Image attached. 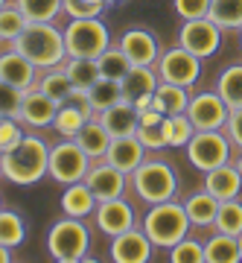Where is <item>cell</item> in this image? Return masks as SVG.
<instances>
[{
    "label": "cell",
    "mask_w": 242,
    "mask_h": 263,
    "mask_svg": "<svg viewBox=\"0 0 242 263\" xmlns=\"http://www.w3.org/2000/svg\"><path fill=\"white\" fill-rule=\"evenodd\" d=\"M184 149H187L190 164L196 170H201V173H207V170H216L231 161L233 143L225 135V129H207V132H196Z\"/></svg>",
    "instance_id": "cell-7"
},
{
    "label": "cell",
    "mask_w": 242,
    "mask_h": 263,
    "mask_svg": "<svg viewBox=\"0 0 242 263\" xmlns=\"http://www.w3.org/2000/svg\"><path fill=\"white\" fill-rule=\"evenodd\" d=\"M117 44H120L123 53L129 56L131 65H155V62L160 59V53H164V50H160L158 35H155L152 29H146V27L126 29Z\"/></svg>",
    "instance_id": "cell-17"
},
{
    "label": "cell",
    "mask_w": 242,
    "mask_h": 263,
    "mask_svg": "<svg viewBox=\"0 0 242 263\" xmlns=\"http://www.w3.org/2000/svg\"><path fill=\"white\" fill-rule=\"evenodd\" d=\"M96 65H99V73H103L105 79H117V82L131 70V62H129V56L123 53L120 44H111L103 56L96 59Z\"/></svg>",
    "instance_id": "cell-35"
},
{
    "label": "cell",
    "mask_w": 242,
    "mask_h": 263,
    "mask_svg": "<svg viewBox=\"0 0 242 263\" xmlns=\"http://www.w3.org/2000/svg\"><path fill=\"white\" fill-rule=\"evenodd\" d=\"M187 117L193 120L196 132L225 129V123L231 117V108H228V103L219 97V91H198V94L190 97Z\"/></svg>",
    "instance_id": "cell-11"
},
{
    "label": "cell",
    "mask_w": 242,
    "mask_h": 263,
    "mask_svg": "<svg viewBox=\"0 0 242 263\" xmlns=\"http://www.w3.org/2000/svg\"><path fill=\"white\" fill-rule=\"evenodd\" d=\"M35 88H41L47 97H53L56 103H65L67 94L73 91V82H70V76L65 73V67H50V70H44V73L38 76Z\"/></svg>",
    "instance_id": "cell-29"
},
{
    "label": "cell",
    "mask_w": 242,
    "mask_h": 263,
    "mask_svg": "<svg viewBox=\"0 0 242 263\" xmlns=\"http://www.w3.org/2000/svg\"><path fill=\"white\" fill-rule=\"evenodd\" d=\"M152 252H155V246L146 237L143 226H134L123 234L111 237V249H108L114 263H149Z\"/></svg>",
    "instance_id": "cell-14"
},
{
    "label": "cell",
    "mask_w": 242,
    "mask_h": 263,
    "mask_svg": "<svg viewBox=\"0 0 242 263\" xmlns=\"http://www.w3.org/2000/svg\"><path fill=\"white\" fill-rule=\"evenodd\" d=\"M172 9L181 21H196L210 15V0H172Z\"/></svg>",
    "instance_id": "cell-44"
},
{
    "label": "cell",
    "mask_w": 242,
    "mask_h": 263,
    "mask_svg": "<svg viewBox=\"0 0 242 263\" xmlns=\"http://www.w3.org/2000/svg\"><path fill=\"white\" fill-rule=\"evenodd\" d=\"M3 179L18 187H32L50 176V143L38 135H24L18 146L0 155Z\"/></svg>",
    "instance_id": "cell-1"
},
{
    "label": "cell",
    "mask_w": 242,
    "mask_h": 263,
    "mask_svg": "<svg viewBox=\"0 0 242 263\" xmlns=\"http://www.w3.org/2000/svg\"><path fill=\"white\" fill-rule=\"evenodd\" d=\"M169 260L172 263H205V243L187 234L169 249Z\"/></svg>",
    "instance_id": "cell-39"
},
{
    "label": "cell",
    "mask_w": 242,
    "mask_h": 263,
    "mask_svg": "<svg viewBox=\"0 0 242 263\" xmlns=\"http://www.w3.org/2000/svg\"><path fill=\"white\" fill-rule=\"evenodd\" d=\"M27 21L44 24V21H56L65 12V0H12Z\"/></svg>",
    "instance_id": "cell-31"
},
{
    "label": "cell",
    "mask_w": 242,
    "mask_h": 263,
    "mask_svg": "<svg viewBox=\"0 0 242 263\" xmlns=\"http://www.w3.org/2000/svg\"><path fill=\"white\" fill-rule=\"evenodd\" d=\"M91 103H93V111L103 114L105 108H111V105H117L123 100V88L117 79H105V76H99V82L93 85L91 91Z\"/></svg>",
    "instance_id": "cell-36"
},
{
    "label": "cell",
    "mask_w": 242,
    "mask_h": 263,
    "mask_svg": "<svg viewBox=\"0 0 242 263\" xmlns=\"http://www.w3.org/2000/svg\"><path fill=\"white\" fill-rule=\"evenodd\" d=\"M134 135H137L140 143H143L149 152H160V149H167V146H169V143H167V132H164V120L152 123V126H137Z\"/></svg>",
    "instance_id": "cell-43"
},
{
    "label": "cell",
    "mask_w": 242,
    "mask_h": 263,
    "mask_svg": "<svg viewBox=\"0 0 242 263\" xmlns=\"http://www.w3.org/2000/svg\"><path fill=\"white\" fill-rule=\"evenodd\" d=\"M216 91H219V97H222L225 103H228V108H242V65L236 62V65H228L219 73V79H216Z\"/></svg>",
    "instance_id": "cell-28"
},
{
    "label": "cell",
    "mask_w": 242,
    "mask_h": 263,
    "mask_svg": "<svg viewBox=\"0 0 242 263\" xmlns=\"http://www.w3.org/2000/svg\"><path fill=\"white\" fill-rule=\"evenodd\" d=\"M184 208H187V216H190L193 228H213L219 199L210 190H196V193H190L184 199Z\"/></svg>",
    "instance_id": "cell-24"
},
{
    "label": "cell",
    "mask_w": 242,
    "mask_h": 263,
    "mask_svg": "<svg viewBox=\"0 0 242 263\" xmlns=\"http://www.w3.org/2000/svg\"><path fill=\"white\" fill-rule=\"evenodd\" d=\"M29 21L24 18V12L15 6V3H9V6H3L0 9V41H15V38L24 32V27H27Z\"/></svg>",
    "instance_id": "cell-38"
},
{
    "label": "cell",
    "mask_w": 242,
    "mask_h": 263,
    "mask_svg": "<svg viewBox=\"0 0 242 263\" xmlns=\"http://www.w3.org/2000/svg\"><path fill=\"white\" fill-rule=\"evenodd\" d=\"M12 47L18 50V53H24L38 70L58 67L67 59L65 29H58L53 21H44V24L29 21L27 27H24V32L12 41Z\"/></svg>",
    "instance_id": "cell-2"
},
{
    "label": "cell",
    "mask_w": 242,
    "mask_h": 263,
    "mask_svg": "<svg viewBox=\"0 0 242 263\" xmlns=\"http://www.w3.org/2000/svg\"><path fill=\"white\" fill-rule=\"evenodd\" d=\"M27 240V222L18 211H3L0 208V246L18 249Z\"/></svg>",
    "instance_id": "cell-32"
},
{
    "label": "cell",
    "mask_w": 242,
    "mask_h": 263,
    "mask_svg": "<svg viewBox=\"0 0 242 263\" xmlns=\"http://www.w3.org/2000/svg\"><path fill=\"white\" fill-rule=\"evenodd\" d=\"M146 152L149 149L140 143L137 135H123V138H114L111 141V146L105 152V161L114 164L117 170H123L126 176H131V173L146 161Z\"/></svg>",
    "instance_id": "cell-18"
},
{
    "label": "cell",
    "mask_w": 242,
    "mask_h": 263,
    "mask_svg": "<svg viewBox=\"0 0 242 263\" xmlns=\"http://www.w3.org/2000/svg\"><path fill=\"white\" fill-rule=\"evenodd\" d=\"M88 120H91V117H88L82 108H76L73 103H62V105H58L56 120H53V129H56L62 138H76L79 129H82Z\"/></svg>",
    "instance_id": "cell-34"
},
{
    "label": "cell",
    "mask_w": 242,
    "mask_h": 263,
    "mask_svg": "<svg viewBox=\"0 0 242 263\" xmlns=\"http://www.w3.org/2000/svg\"><path fill=\"white\" fill-rule=\"evenodd\" d=\"M62 205V214L65 216H76V219H85L91 216L99 205V199L93 196V190L85 184V181H73V184H65V193L58 199Z\"/></svg>",
    "instance_id": "cell-21"
},
{
    "label": "cell",
    "mask_w": 242,
    "mask_h": 263,
    "mask_svg": "<svg viewBox=\"0 0 242 263\" xmlns=\"http://www.w3.org/2000/svg\"><path fill=\"white\" fill-rule=\"evenodd\" d=\"M108 0H65L67 18H103Z\"/></svg>",
    "instance_id": "cell-40"
},
{
    "label": "cell",
    "mask_w": 242,
    "mask_h": 263,
    "mask_svg": "<svg viewBox=\"0 0 242 263\" xmlns=\"http://www.w3.org/2000/svg\"><path fill=\"white\" fill-rule=\"evenodd\" d=\"M205 263H239V237L216 231L205 243Z\"/></svg>",
    "instance_id": "cell-26"
},
{
    "label": "cell",
    "mask_w": 242,
    "mask_h": 263,
    "mask_svg": "<svg viewBox=\"0 0 242 263\" xmlns=\"http://www.w3.org/2000/svg\"><path fill=\"white\" fill-rule=\"evenodd\" d=\"M160 85V76L155 70V65H131V70L120 79L123 88V100L134 103V108H149L155 88Z\"/></svg>",
    "instance_id": "cell-13"
},
{
    "label": "cell",
    "mask_w": 242,
    "mask_h": 263,
    "mask_svg": "<svg viewBox=\"0 0 242 263\" xmlns=\"http://www.w3.org/2000/svg\"><path fill=\"white\" fill-rule=\"evenodd\" d=\"M239 41H242V29H239Z\"/></svg>",
    "instance_id": "cell-51"
},
{
    "label": "cell",
    "mask_w": 242,
    "mask_h": 263,
    "mask_svg": "<svg viewBox=\"0 0 242 263\" xmlns=\"http://www.w3.org/2000/svg\"><path fill=\"white\" fill-rule=\"evenodd\" d=\"M12 0H0V9H3V6H9Z\"/></svg>",
    "instance_id": "cell-48"
},
{
    "label": "cell",
    "mask_w": 242,
    "mask_h": 263,
    "mask_svg": "<svg viewBox=\"0 0 242 263\" xmlns=\"http://www.w3.org/2000/svg\"><path fill=\"white\" fill-rule=\"evenodd\" d=\"M225 135L231 138V143L236 149H242V108H233L228 123H225Z\"/></svg>",
    "instance_id": "cell-45"
},
{
    "label": "cell",
    "mask_w": 242,
    "mask_h": 263,
    "mask_svg": "<svg viewBox=\"0 0 242 263\" xmlns=\"http://www.w3.org/2000/svg\"><path fill=\"white\" fill-rule=\"evenodd\" d=\"M47 252L58 263L91 260L88 257V252H91V228L85 226V219L62 216L47 231Z\"/></svg>",
    "instance_id": "cell-5"
},
{
    "label": "cell",
    "mask_w": 242,
    "mask_h": 263,
    "mask_svg": "<svg viewBox=\"0 0 242 263\" xmlns=\"http://www.w3.org/2000/svg\"><path fill=\"white\" fill-rule=\"evenodd\" d=\"M93 161L88 158V152L73 141L65 138L50 146V179L56 184H73V181H85L88 170Z\"/></svg>",
    "instance_id": "cell-8"
},
{
    "label": "cell",
    "mask_w": 242,
    "mask_h": 263,
    "mask_svg": "<svg viewBox=\"0 0 242 263\" xmlns=\"http://www.w3.org/2000/svg\"><path fill=\"white\" fill-rule=\"evenodd\" d=\"M190 88L184 85H172V82H160L155 88V97H152V105L164 114H184L187 105H190Z\"/></svg>",
    "instance_id": "cell-25"
},
{
    "label": "cell",
    "mask_w": 242,
    "mask_h": 263,
    "mask_svg": "<svg viewBox=\"0 0 242 263\" xmlns=\"http://www.w3.org/2000/svg\"><path fill=\"white\" fill-rule=\"evenodd\" d=\"M190 216H187L184 202L178 199H167V202H158V205H149L146 216H143V231L152 240L155 249H172L178 240H184L190 234Z\"/></svg>",
    "instance_id": "cell-3"
},
{
    "label": "cell",
    "mask_w": 242,
    "mask_h": 263,
    "mask_svg": "<svg viewBox=\"0 0 242 263\" xmlns=\"http://www.w3.org/2000/svg\"><path fill=\"white\" fill-rule=\"evenodd\" d=\"M73 141L79 143L85 152H88V158H91V161H103L114 138H111V132L103 126V120H99V117H91V120L79 129V135H76Z\"/></svg>",
    "instance_id": "cell-23"
},
{
    "label": "cell",
    "mask_w": 242,
    "mask_h": 263,
    "mask_svg": "<svg viewBox=\"0 0 242 263\" xmlns=\"http://www.w3.org/2000/svg\"><path fill=\"white\" fill-rule=\"evenodd\" d=\"M222 32L225 29L210 15L207 18H196V21H184L181 29H178V44L198 59H210L222 47Z\"/></svg>",
    "instance_id": "cell-10"
},
{
    "label": "cell",
    "mask_w": 242,
    "mask_h": 263,
    "mask_svg": "<svg viewBox=\"0 0 242 263\" xmlns=\"http://www.w3.org/2000/svg\"><path fill=\"white\" fill-rule=\"evenodd\" d=\"M65 47L73 59H99L111 47V32L103 18H70L65 27Z\"/></svg>",
    "instance_id": "cell-6"
},
{
    "label": "cell",
    "mask_w": 242,
    "mask_h": 263,
    "mask_svg": "<svg viewBox=\"0 0 242 263\" xmlns=\"http://www.w3.org/2000/svg\"><path fill=\"white\" fill-rule=\"evenodd\" d=\"M99 120H103V126L108 132H111V138H123V135H134L140 126V117H137V108H134V103H129V100H120L117 105H111V108H105L103 114H96Z\"/></svg>",
    "instance_id": "cell-22"
},
{
    "label": "cell",
    "mask_w": 242,
    "mask_h": 263,
    "mask_svg": "<svg viewBox=\"0 0 242 263\" xmlns=\"http://www.w3.org/2000/svg\"><path fill=\"white\" fill-rule=\"evenodd\" d=\"M201 62H205V59L193 56L190 50H184L181 44H175V47H169V50L160 53V59L155 62V70H158L160 82L193 88V85L201 79Z\"/></svg>",
    "instance_id": "cell-9"
},
{
    "label": "cell",
    "mask_w": 242,
    "mask_h": 263,
    "mask_svg": "<svg viewBox=\"0 0 242 263\" xmlns=\"http://www.w3.org/2000/svg\"><path fill=\"white\" fill-rule=\"evenodd\" d=\"M129 184L146 205H158L178 196V173L167 158H146L129 176Z\"/></svg>",
    "instance_id": "cell-4"
},
{
    "label": "cell",
    "mask_w": 242,
    "mask_h": 263,
    "mask_svg": "<svg viewBox=\"0 0 242 263\" xmlns=\"http://www.w3.org/2000/svg\"><path fill=\"white\" fill-rule=\"evenodd\" d=\"M21 103H24V91L18 85L0 79V117H18Z\"/></svg>",
    "instance_id": "cell-41"
},
{
    "label": "cell",
    "mask_w": 242,
    "mask_h": 263,
    "mask_svg": "<svg viewBox=\"0 0 242 263\" xmlns=\"http://www.w3.org/2000/svg\"><path fill=\"white\" fill-rule=\"evenodd\" d=\"M233 164H236V170H239V176H242V149H239V158L233 161Z\"/></svg>",
    "instance_id": "cell-47"
},
{
    "label": "cell",
    "mask_w": 242,
    "mask_h": 263,
    "mask_svg": "<svg viewBox=\"0 0 242 263\" xmlns=\"http://www.w3.org/2000/svg\"><path fill=\"white\" fill-rule=\"evenodd\" d=\"M93 222L99 228V234L117 237V234H123V231H129V228L137 226V214H134L131 202H126V196H117V199H105V202L96 205Z\"/></svg>",
    "instance_id": "cell-12"
},
{
    "label": "cell",
    "mask_w": 242,
    "mask_h": 263,
    "mask_svg": "<svg viewBox=\"0 0 242 263\" xmlns=\"http://www.w3.org/2000/svg\"><path fill=\"white\" fill-rule=\"evenodd\" d=\"M210 18L222 29H242V0H210Z\"/></svg>",
    "instance_id": "cell-37"
},
{
    "label": "cell",
    "mask_w": 242,
    "mask_h": 263,
    "mask_svg": "<svg viewBox=\"0 0 242 263\" xmlns=\"http://www.w3.org/2000/svg\"><path fill=\"white\" fill-rule=\"evenodd\" d=\"M62 67H65V73L70 76V82H73V88H82V91H91L93 85L99 82V65H96V59H73L67 56L65 62H62Z\"/></svg>",
    "instance_id": "cell-27"
},
{
    "label": "cell",
    "mask_w": 242,
    "mask_h": 263,
    "mask_svg": "<svg viewBox=\"0 0 242 263\" xmlns=\"http://www.w3.org/2000/svg\"><path fill=\"white\" fill-rule=\"evenodd\" d=\"M38 67L29 62L24 53H18L15 47L3 50L0 53V79H6V82L18 85L21 91H27V88H32V85L38 82Z\"/></svg>",
    "instance_id": "cell-19"
},
{
    "label": "cell",
    "mask_w": 242,
    "mask_h": 263,
    "mask_svg": "<svg viewBox=\"0 0 242 263\" xmlns=\"http://www.w3.org/2000/svg\"><path fill=\"white\" fill-rule=\"evenodd\" d=\"M0 179H3V170H0Z\"/></svg>",
    "instance_id": "cell-52"
},
{
    "label": "cell",
    "mask_w": 242,
    "mask_h": 263,
    "mask_svg": "<svg viewBox=\"0 0 242 263\" xmlns=\"http://www.w3.org/2000/svg\"><path fill=\"white\" fill-rule=\"evenodd\" d=\"M85 184L93 190V196L99 199V202H105V199L126 196V187H129V176L103 158V161H93V164H91L88 176H85Z\"/></svg>",
    "instance_id": "cell-15"
},
{
    "label": "cell",
    "mask_w": 242,
    "mask_h": 263,
    "mask_svg": "<svg viewBox=\"0 0 242 263\" xmlns=\"http://www.w3.org/2000/svg\"><path fill=\"white\" fill-rule=\"evenodd\" d=\"M58 105L53 97H47L41 88H27L24 91V103H21V114L18 120L24 123V126H29V129H50L53 126V120H56L58 114Z\"/></svg>",
    "instance_id": "cell-16"
},
{
    "label": "cell",
    "mask_w": 242,
    "mask_h": 263,
    "mask_svg": "<svg viewBox=\"0 0 242 263\" xmlns=\"http://www.w3.org/2000/svg\"><path fill=\"white\" fill-rule=\"evenodd\" d=\"M24 123L18 117H0V155L9 152L12 146H18L24 141Z\"/></svg>",
    "instance_id": "cell-42"
},
{
    "label": "cell",
    "mask_w": 242,
    "mask_h": 263,
    "mask_svg": "<svg viewBox=\"0 0 242 263\" xmlns=\"http://www.w3.org/2000/svg\"><path fill=\"white\" fill-rule=\"evenodd\" d=\"M205 190H210L219 202L236 199L242 193V176H239V170H236V164L228 161V164H222V167L207 170L205 173Z\"/></svg>",
    "instance_id": "cell-20"
},
{
    "label": "cell",
    "mask_w": 242,
    "mask_h": 263,
    "mask_svg": "<svg viewBox=\"0 0 242 263\" xmlns=\"http://www.w3.org/2000/svg\"><path fill=\"white\" fill-rule=\"evenodd\" d=\"M114 3H123V0H108V6H114Z\"/></svg>",
    "instance_id": "cell-50"
},
{
    "label": "cell",
    "mask_w": 242,
    "mask_h": 263,
    "mask_svg": "<svg viewBox=\"0 0 242 263\" xmlns=\"http://www.w3.org/2000/svg\"><path fill=\"white\" fill-rule=\"evenodd\" d=\"M164 132H167V143L169 146H175V149H184L187 143H190V138L196 135V126H193V120L184 114H167L164 117Z\"/></svg>",
    "instance_id": "cell-33"
},
{
    "label": "cell",
    "mask_w": 242,
    "mask_h": 263,
    "mask_svg": "<svg viewBox=\"0 0 242 263\" xmlns=\"http://www.w3.org/2000/svg\"><path fill=\"white\" fill-rule=\"evenodd\" d=\"M239 260H242V234H239Z\"/></svg>",
    "instance_id": "cell-49"
},
{
    "label": "cell",
    "mask_w": 242,
    "mask_h": 263,
    "mask_svg": "<svg viewBox=\"0 0 242 263\" xmlns=\"http://www.w3.org/2000/svg\"><path fill=\"white\" fill-rule=\"evenodd\" d=\"M12 260V249L9 246H0V263H9Z\"/></svg>",
    "instance_id": "cell-46"
},
{
    "label": "cell",
    "mask_w": 242,
    "mask_h": 263,
    "mask_svg": "<svg viewBox=\"0 0 242 263\" xmlns=\"http://www.w3.org/2000/svg\"><path fill=\"white\" fill-rule=\"evenodd\" d=\"M213 231H222V234H242V199H225L219 202V211H216V222Z\"/></svg>",
    "instance_id": "cell-30"
}]
</instances>
